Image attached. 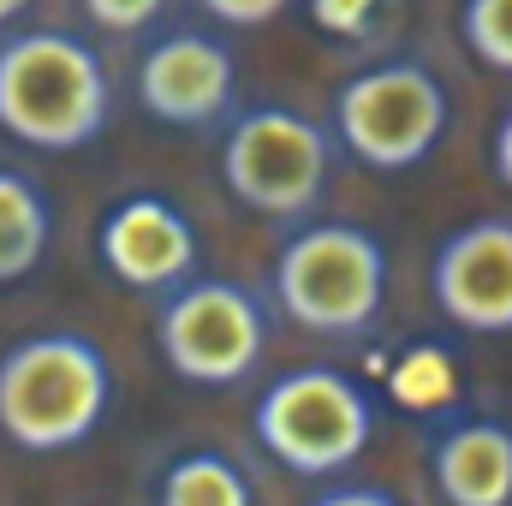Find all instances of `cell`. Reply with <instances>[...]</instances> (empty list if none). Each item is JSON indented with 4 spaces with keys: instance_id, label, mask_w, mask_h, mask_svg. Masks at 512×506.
<instances>
[{
    "instance_id": "11",
    "label": "cell",
    "mask_w": 512,
    "mask_h": 506,
    "mask_svg": "<svg viewBox=\"0 0 512 506\" xmlns=\"http://www.w3.org/2000/svg\"><path fill=\"white\" fill-rule=\"evenodd\" d=\"M429 483L447 506H512V423L453 417L429 441Z\"/></svg>"
},
{
    "instance_id": "20",
    "label": "cell",
    "mask_w": 512,
    "mask_h": 506,
    "mask_svg": "<svg viewBox=\"0 0 512 506\" xmlns=\"http://www.w3.org/2000/svg\"><path fill=\"white\" fill-rule=\"evenodd\" d=\"M489 161H495V173H501V185L512 191V102H507V114L495 120V143H489Z\"/></svg>"
},
{
    "instance_id": "18",
    "label": "cell",
    "mask_w": 512,
    "mask_h": 506,
    "mask_svg": "<svg viewBox=\"0 0 512 506\" xmlns=\"http://www.w3.org/2000/svg\"><path fill=\"white\" fill-rule=\"evenodd\" d=\"M197 6L215 30H262V24L286 18L298 0H197Z\"/></svg>"
},
{
    "instance_id": "19",
    "label": "cell",
    "mask_w": 512,
    "mask_h": 506,
    "mask_svg": "<svg viewBox=\"0 0 512 506\" xmlns=\"http://www.w3.org/2000/svg\"><path fill=\"white\" fill-rule=\"evenodd\" d=\"M310 506H405V501L382 483H340V489H322Z\"/></svg>"
},
{
    "instance_id": "5",
    "label": "cell",
    "mask_w": 512,
    "mask_h": 506,
    "mask_svg": "<svg viewBox=\"0 0 512 506\" xmlns=\"http://www.w3.org/2000/svg\"><path fill=\"white\" fill-rule=\"evenodd\" d=\"M256 447L292 477H340L376 435V393L352 370L298 364L274 376L251 405Z\"/></svg>"
},
{
    "instance_id": "9",
    "label": "cell",
    "mask_w": 512,
    "mask_h": 506,
    "mask_svg": "<svg viewBox=\"0 0 512 506\" xmlns=\"http://www.w3.org/2000/svg\"><path fill=\"white\" fill-rule=\"evenodd\" d=\"M96 256L126 292L161 298V292H173L197 274L203 239H197V221L173 197L131 191L120 203H108V215L96 227Z\"/></svg>"
},
{
    "instance_id": "21",
    "label": "cell",
    "mask_w": 512,
    "mask_h": 506,
    "mask_svg": "<svg viewBox=\"0 0 512 506\" xmlns=\"http://www.w3.org/2000/svg\"><path fill=\"white\" fill-rule=\"evenodd\" d=\"M36 0H0V30H12V24H24V12H30Z\"/></svg>"
},
{
    "instance_id": "16",
    "label": "cell",
    "mask_w": 512,
    "mask_h": 506,
    "mask_svg": "<svg viewBox=\"0 0 512 506\" xmlns=\"http://www.w3.org/2000/svg\"><path fill=\"white\" fill-rule=\"evenodd\" d=\"M78 6H84V18H90L102 36H143L149 24L167 18L173 0H78Z\"/></svg>"
},
{
    "instance_id": "3",
    "label": "cell",
    "mask_w": 512,
    "mask_h": 506,
    "mask_svg": "<svg viewBox=\"0 0 512 506\" xmlns=\"http://www.w3.org/2000/svg\"><path fill=\"white\" fill-rule=\"evenodd\" d=\"M274 310L310 340H370L387 316V245L358 221H292L274 251Z\"/></svg>"
},
{
    "instance_id": "12",
    "label": "cell",
    "mask_w": 512,
    "mask_h": 506,
    "mask_svg": "<svg viewBox=\"0 0 512 506\" xmlns=\"http://www.w3.org/2000/svg\"><path fill=\"white\" fill-rule=\"evenodd\" d=\"M54 245V209L36 173L0 167V286H18L42 268Z\"/></svg>"
},
{
    "instance_id": "8",
    "label": "cell",
    "mask_w": 512,
    "mask_h": 506,
    "mask_svg": "<svg viewBox=\"0 0 512 506\" xmlns=\"http://www.w3.org/2000/svg\"><path fill=\"white\" fill-rule=\"evenodd\" d=\"M137 108L167 131H215L239 108V54L215 24H173L137 48Z\"/></svg>"
},
{
    "instance_id": "2",
    "label": "cell",
    "mask_w": 512,
    "mask_h": 506,
    "mask_svg": "<svg viewBox=\"0 0 512 506\" xmlns=\"http://www.w3.org/2000/svg\"><path fill=\"white\" fill-rule=\"evenodd\" d=\"M114 393L120 381L102 340L78 328L24 334L0 352V435L30 459L72 453L108 423Z\"/></svg>"
},
{
    "instance_id": "17",
    "label": "cell",
    "mask_w": 512,
    "mask_h": 506,
    "mask_svg": "<svg viewBox=\"0 0 512 506\" xmlns=\"http://www.w3.org/2000/svg\"><path fill=\"white\" fill-rule=\"evenodd\" d=\"M387 0H310V24L322 36H346V42H364L376 24H382Z\"/></svg>"
},
{
    "instance_id": "13",
    "label": "cell",
    "mask_w": 512,
    "mask_h": 506,
    "mask_svg": "<svg viewBox=\"0 0 512 506\" xmlns=\"http://www.w3.org/2000/svg\"><path fill=\"white\" fill-rule=\"evenodd\" d=\"M155 506H256V483L233 453L185 447L179 459H167L155 483Z\"/></svg>"
},
{
    "instance_id": "7",
    "label": "cell",
    "mask_w": 512,
    "mask_h": 506,
    "mask_svg": "<svg viewBox=\"0 0 512 506\" xmlns=\"http://www.w3.org/2000/svg\"><path fill=\"white\" fill-rule=\"evenodd\" d=\"M268 304L245 280L191 274L185 286L155 298V352L191 387H239L268 358Z\"/></svg>"
},
{
    "instance_id": "15",
    "label": "cell",
    "mask_w": 512,
    "mask_h": 506,
    "mask_svg": "<svg viewBox=\"0 0 512 506\" xmlns=\"http://www.w3.org/2000/svg\"><path fill=\"white\" fill-rule=\"evenodd\" d=\"M459 36L489 72L512 78V0H465L459 6Z\"/></svg>"
},
{
    "instance_id": "10",
    "label": "cell",
    "mask_w": 512,
    "mask_h": 506,
    "mask_svg": "<svg viewBox=\"0 0 512 506\" xmlns=\"http://www.w3.org/2000/svg\"><path fill=\"white\" fill-rule=\"evenodd\" d=\"M429 298L465 334H512V215L453 227L429 256Z\"/></svg>"
},
{
    "instance_id": "14",
    "label": "cell",
    "mask_w": 512,
    "mask_h": 506,
    "mask_svg": "<svg viewBox=\"0 0 512 506\" xmlns=\"http://www.w3.org/2000/svg\"><path fill=\"white\" fill-rule=\"evenodd\" d=\"M453 364H447V352L441 346H411L405 358H399V370H393V399L399 405H411V411H441V405H453Z\"/></svg>"
},
{
    "instance_id": "1",
    "label": "cell",
    "mask_w": 512,
    "mask_h": 506,
    "mask_svg": "<svg viewBox=\"0 0 512 506\" xmlns=\"http://www.w3.org/2000/svg\"><path fill=\"white\" fill-rule=\"evenodd\" d=\"M114 120V72L84 30H0V131L36 155H72Z\"/></svg>"
},
{
    "instance_id": "6",
    "label": "cell",
    "mask_w": 512,
    "mask_h": 506,
    "mask_svg": "<svg viewBox=\"0 0 512 506\" xmlns=\"http://www.w3.org/2000/svg\"><path fill=\"white\" fill-rule=\"evenodd\" d=\"M334 137L286 102H251L221 120V179L268 221H310L334 179Z\"/></svg>"
},
{
    "instance_id": "4",
    "label": "cell",
    "mask_w": 512,
    "mask_h": 506,
    "mask_svg": "<svg viewBox=\"0 0 512 506\" xmlns=\"http://www.w3.org/2000/svg\"><path fill=\"white\" fill-rule=\"evenodd\" d=\"M453 131V90L429 60L393 54L358 66L334 84L328 137L370 173H411L423 167Z\"/></svg>"
}]
</instances>
